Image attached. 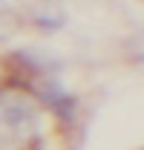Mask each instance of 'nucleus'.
<instances>
[{"mask_svg":"<svg viewBox=\"0 0 144 150\" xmlns=\"http://www.w3.org/2000/svg\"><path fill=\"white\" fill-rule=\"evenodd\" d=\"M37 130V110L18 95L0 98V142H23L26 136H35Z\"/></svg>","mask_w":144,"mask_h":150,"instance_id":"f257e3e1","label":"nucleus"}]
</instances>
